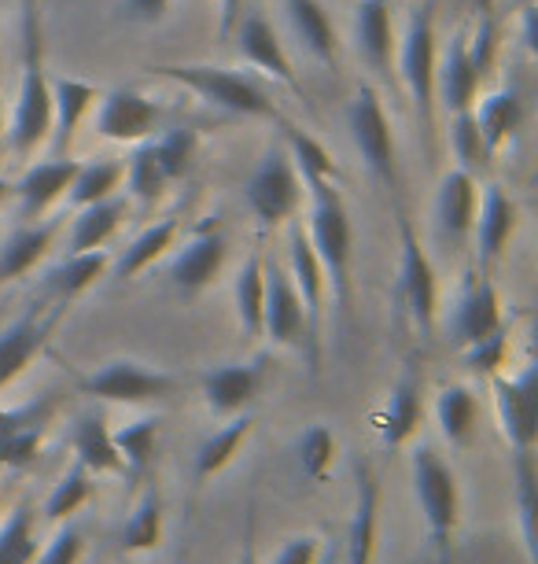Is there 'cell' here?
Returning a JSON list of instances; mask_svg holds the SVG:
<instances>
[{
  "instance_id": "6da1fadb",
  "label": "cell",
  "mask_w": 538,
  "mask_h": 564,
  "mask_svg": "<svg viewBox=\"0 0 538 564\" xmlns=\"http://www.w3.org/2000/svg\"><path fill=\"white\" fill-rule=\"evenodd\" d=\"M310 188V229L306 237L314 243L325 281L332 289L336 303V322L340 328L351 317V254H354V229L351 215L343 207V196L336 188V181H303Z\"/></svg>"
},
{
  "instance_id": "7a4b0ae2",
  "label": "cell",
  "mask_w": 538,
  "mask_h": 564,
  "mask_svg": "<svg viewBox=\"0 0 538 564\" xmlns=\"http://www.w3.org/2000/svg\"><path fill=\"white\" fill-rule=\"evenodd\" d=\"M23 30H26V45H23V82H19V97H15V115L12 126H8V148L26 159L34 155L41 144L48 141L52 130V82L45 74V48H41V26H37V12L26 0V15H23Z\"/></svg>"
},
{
  "instance_id": "3957f363",
  "label": "cell",
  "mask_w": 538,
  "mask_h": 564,
  "mask_svg": "<svg viewBox=\"0 0 538 564\" xmlns=\"http://www.w3.org/2000/svg\"><path fill=\"white\" fill-rule=\"evenodd\" d=\"M409 476H414V495H417L420 517H425L431 546H436L442 564H450L453 535H458V524H461L458 473L447 465V457H442L436 446L420 443L414 446V454H409Z\"/></svg>"
},
{
  "instance_id": "277c9868",
  "label": "cell",
  "mask_w": 538,
  "mask_h": 564,
  "mask_svg": "<svg viewBox=\"0 0 538 564\" xmlns=\"http://www.w3.org/2000/svg\"><path fill=\"white\" fill-rule=\"evenodd\" d=\"M152 70L177 85H185L196 97H204L207 104H215V108L229 115H244V119H281L266 93L237 70L210 67V63H155Z\"/></svg>"
},
{
  "instance_id": "5b68a950",
  "label": "cell",
  "mask_w": 538,
  "mask_h": 564,
  "mask_svg": "<svg viewBox=\"0 0 538 564\" xmlns=\"http://www.w3.org/2000/svg\"><path fill=\"white\" fill-rule=\"evenodd\" d=\"M182 380L166 369H152L133 358H111L89 377L78 380V391L100 402H119V406H147V402H163L177 395Z\"/></svg>"
},
{
  "instance_id": "8992f818",
  "label": "cell",
  "mask_w": 538,
  "mask_h": 564,
  "mask_svg": "<svg viewBox=\"0 0 538 564\" xmlns=\"http://www.w3.org/2000/svg\"><path fill=\"white\" fill-rule=\"evenodd\" d=\"M436 8L420 4L414 19H409L406 41H403V56H398V67H403V82L409 89V100L417 108V119L425 126L428 137H436V63H439V48H436Z\"/></svg>"
},
{
  "instance_id": "52a82bcc",
  "label": "cell",
  "mask_w": 538,
  "mask_h": 564,
  "mask_svg": "<svg viewBox=\"0 0 538 564\" xmlns=\"http://www.w3.org/2000/svg\"><path fill=\"white\" fill-rule=\"evenodd\" d=\"M398 237H403V262H398V311L409 317V325L420 336L436 333V317H439V281H436V265H431L428 251L420 248V237L414 229V221L406 215L398 218Z\"/></svg>"
},
{
  "instance_id": "ba28073f",
  "label": "cell",
  "mask_w": 538,
  "mask_h": 564,
  "mask_svg": "<svg viewBox=\"0 0 538 564\" xmlns=\"http://www.w3.org/2000/svg\"><path fill=\"white\" fill-rule=\"evenodd\" d=\"M303 204V177L295 170L288 148L270 144L259 170L248 181V207L259 218L262 229H277L281 221L295 218Z\"/></svg>"
},
{
  "instance_id": "9c48e42d",
  "label": "cell",
  "mask_w": 538,
  "mask_h": 564,
  "mask_svg": "<svg viewBox=\"0 0 538 564\" xmlns=\"http://www.w3.org/2000/svg\"><path fill=\"white\" fill-rule=\"evenodd\" d=\"M347 126H351V141L362 152L365 166L373 170L376 181H384L387 188H398V148L392 119L384 111V100L373 85H362L347 111Z\"/></svg>"
},
{
  "instance_id": "30bf717a",
  "label": "cell",
  "mask_w": 538,
  "mask_h": 564,
  "mask_svg": "<svg viewBox=\"0 0 538 564\" xmlns=\"http://www.w3.org/2000/svg\"><path fill=\"white\" fill-rule=\"evenodd\" d=\"M288 276L303 300V314H306V366L310 372L321 369V328H325V292H329V281H325V270L314 254V243L306 237V229L299 221H292L288 229Z\"/></svg>"
},
{
  "instance_id": "8fae6325",
  "label": "cell",
  "mask_w": 538,
  "mask_h": 564,
  "mask_svg": "<svg viewBox=\"0 0 538 564\" xmlns=\"http://www.w3.org/2000/svg\"><path fill=\"white\" fill-rule=\"evenodd\" d=\"M67 311H70V303H59V300L34 303L15 325H8L4 333H0V391L12 388L30 369V361L48 347V336L56 333V325L67 317Z\"/></svg>"
},
{
  "instance_id": "7c38bea8",
  "label": "cell",
  "mask_w": 538,
  "mask_h": 564,
  "mask_svg": "<svg viewBox=\"0 0 538 564\" xmlns=\"http://www.w3.org/2000/svg\"><path fill=\"white\" fill-rule=\"evenodd\" d=\"M494 410L513 451H535L538 446V369L527 366L520 377H491Z\"/></svg>"
},
{
  "instance_id": "4fadbf2b",
  "label": "cell",
  "mask_w": 538,
  "mask_h": 564,
  "mask_svg": "<svg viewBox=\"0 0 538 564\" xmlns=\"http://www.w3.org/2000/svg\"><path fill=\"white\" fill-rule=\"evenodd\" d=\"M266 300H262V336L270 339L273 347H295L306 350V314H303V300L295 292L288 265L281 262H266Z\"/></svg>"
},
{
  "instance_id": "5bb4252c",
  "label": "cell",
  "mask_w": 538,
  "mask_h": 564,
  "mask_svg": "<svg viewBox=\"0 0 538 564\" xmlns=\"http://www.w3.org/2000/svg\"><path fill=\"white\" fill-rule=\"evenodd\" d=\"M160 119L163 111L152 97H144L136 89H111L100 97L97 133L114 144H136L160 130Z\"/></svg>"
},
{
  "instance_id": "9a60e30c",
  "label": "cell",
  "mask_w": 538,
  "mask_h": 564,
  "mask_svg": "<svg viewBox=\"0 0 538 564\" xmlns=\"http://www.w3.org/2000/svg\"><path fill=\"white\" fill-rule=\"evenodd\" d=\"M420 421H425V377H420L417 366H406L384 410L376 413V435L387 451H398L417 435Z\"/></svg>"
},
{
  "instance_id": "2e32d148",
  "label": "cell",
  "mask_w": 538,
  "mask_h": 564,
  "mask_svg": "<svg viewBox=\"0 0 538 564\" xmlns=\"http://www.w3.org/2000/svg\"><path fill=\"white\" fill-rule=\"evenodd\" d=\"M262 380H266V361H233L218 366L204 377V402L215 417H237L259 399Z\"/></svg>"
},
{
  "instance_id": "e0dca14e",
  "label": "cell",
  "mask_w": 538,
  "mask_h": 564,
  "mask_svg": "<svg viewBox=\"0 0 538 564\" xmlns=\"http://www.w3.org/2000/svg\"><path fill=\"white\" fill-rule=\"evenodd\" d=\"M380 539V484L365 462L354 465V513L343 542V564H373Z\"/></svg>"
},
{
  "instance_id": "ac0fdd59",
  "label": "cell",
  "mask_w": 538,
  "mask_h": 564,
  "mask_svg": "<svg viewBox=\"0 0 538 564\" xmlns=\"http://www.w3.org/2000/svg\"><path fill=\"white\" fill-rule=\"evenodd\" d=\"M498 325H505L498 289H494V281L487 276V270H480L476 281H469V289H465V295H461L458 311H453L450 344L465 350L472 344H480L483 336H491Z\"/></svg>"
},
{
  "instance_id": "d6986e66",
  "label": "cell",
  "mask_w": 538,
  "mask_h": 564,
  "mask_svg": "<svg viewBox=\"0 0 538 564\" xmlns=\"http://www.w3.org/2000/svg\"><path fill=\"white\" fill-rule=\"evenodd\" d=\"M226 251H229L226 237H221L218 229L196 232V237L188 240L171 262V281H174L177 295L193 300V295L210 289V284H215V276L221 273V265H226Z\"/></svg>"
},
{
  "instance_id": "ffe728a7",
  "label": "cell",
  "mask_w": 538,
  "mask_h": 564,
  "mask_svg": "<svg viewBox=\"0 0 538 564\" xmlns=\"http://www.w3.org/2000/svg\"><path fill=\"white\" fill-rule=\"evenodd\" d=\"M233 37H237V52L251 67H259L262 74H270L273 82L299 93V78H295V70H292V59H288V52H284L281 37L273 34V26L266 23V15H259V12L240 15L233 26Z\"/></svg>"
},
{
  "instance_id": "44dd1931",
  "label": "cell",
  "mask_w": 538,
  "mask_h": 564,
  "mask_svg": "<svg viewBox=\"0 0 538 564\" xmlns=\"http://www.w3.org/2000/svg\"><path fill=\"white\" fill-rule=\"evenodd\" d=\"M480 82H483V74L469 52V34L458 30V34L450 37V48H447V56H442V63H436V97H442V108L450 115L469 111L472 104H476Z\"/></svg>"
},
{
  "instance_id": "7402d4cb",
  "label": "cell",
  "mask_w": 538,
  "mask_h": 564,
  "mask_svg": "<svg viewBox=\"0 0 538 564\" xmlns=\"http://www.w3.org/2000/svg\"><path fill=\"white\" fill-rule=\"evenodd\" d=\"M100 100L97 85L78 82V78H56L52 82V130H48V152L52 159H63L70 152V141L78 133L81 119L92 111V104Z\"/></svg>"
},
{
  "instance_id": "603a6c76",
  "label": "cell",
  "mask_w": 538,
  "mask_h": 564,
  "mask_svg": "<svg viewBox=\"0 0 538 564\" xmlns=\"http://www.w3.org/2000/svg\"><path fill=\"white\" fill-rule=\"evenodd\" d=\"M476 204H480V188L476 177L465 174V170H450L439 181L436 193V229L439 237H447L453 243H465L472 232V221H476Z\"/></svg>"
},
{
  "instance_id": "cb8c5ba5",
  "label": "cell",
  "mask_w": 538,
  "mask_h": 564,
  "mask_svg": "<svg viewBox=\"0 0 538 564\" xmlns=\"http://www.w3.org/2000/svg\"><path fill=\"white\" fill-rule=\"evenodd\" d=\"M74 174H78V159H70V155L48 159V163L30 166L26 174H23V181L15 185V193H19V218H23V221H37L52 204H56L59 196H67Z\"/></svg>"
},
{
  "instance_id": "d4e9b609",
  "label": "cell",
  "mask_w": 538,
  "mask_h": 564,
  "mask_svg": "<svg viewBox=\"0 0 538 564\" xmlns=\"http://www.w3.org/2000/svg\"><path fill=\"white\" fill-rule=\"evenodd\" d=\"M472 229H476V243H480V270H491V262L509 248L516 232V204L502 193V185L483 188Z\"/></svg>"
},
{
  "instance_id": "484cf974",
  "label": "cell",
  "mask_w": 538,
  "mask_h": 564,
  "mask_svg": "<svg viewBox=\"0 0 538 564\" xmlns=\"http://www.w3.org/2000/svg\"><path fill=\"white\" fill-rule=\"evenodd\" d=\"M354 37H358V48H362L369 67L376 74H392V59H395L392 0H358Z\"/></svg>"
},
{
  "instance_id": "4316f807",
  "label": "cell",
  "mask_w": 538,
  "mask_h": 564,
  "mask_svg": "<svg viewBox=\"0 0 538 564\" xmlns=\"http://www.w3.org/2000/svg\"><path fill=\"white\" fill-rule=\"evenodd\" d=\"M70 446H74V462L86 465L92 476H125L119 446H114L108 417H103L100 410L97 413H81V417L74 421Z\"/></svg>"
},
{
  "instance_id": "83f0119b",
  "label": "cell",
  "mask_w": 538,
  "mask_h": 564,
  "mask_svg": "<svg viewBox=\"0 0 538 564\" xmlns=\"http://www.w3.org/2000/svg\"><path fill=\"white\" fill-rule=\"evenodd\" d=\"M108 270H111V254L103 251V248L67 254V259L56 262V265H52V270L45 273V300L74 303L81 292H89L92 284H97Z\"/></svg>"
},
{
  "instance_id": "f1b7e54d",
  "label": "cell",
  "mask_w": 538,
  "mask_h": 564,
  "mask_svg": "<svg viewBox=\"0 0 538 564\" xmlns=\"http://www.w3.org/2000/svg\"><path fill=\"white\" fill-rule=\"evenodd\" d=\"M56 229L59 221H26V226H19L12 237L0 243V284L19 281V276L34 270L48 254L52 240H56Z\"/></svg>"
},
{
  "instance_id": "f546056e",
  "label": "cell",
  "mask_w": 538,
  "mask_h": 564,
  "mask_svg": "<svg viewBox=\"0 0 538 564\" xmlns=\"http://www.w3.org/2000/svg\"><path fill=\"white\" fill-rule=\"evenodd\" d=\"M476 421H480V399L476 391L465 384H450L436 395V424L453 451H465L476 435Z\"/></svg>"
},
{
  "instance_id": "4dcf8cb0",
  "label": "cell",
  "mask_w": 538,
  "mask_h": 564,
  "mask_svg": "<svg viewBox=\"0 0 538 564\" xmlns=\"http://www.w3.org/2000/svg\"><path fill=\"white\" fill-rule=\"evenodd\" d=\"M251 432H255V417L244 410V413H237V417H229L226 429L207 435V440L199 443V451H196V473H193L196 484L204 487L207 480H215L221 468H226L240 454V446L248 443Z\"/></svg>"
},
{
  "instance_id": "1f68e13d",
  "label": "cell",
  "mask_w": 538,
  "mask_h": 564,
  "mask_svg": "<svg viewBox=\"0 0 538 564\" xmlns=\"http://www.w3.org/2000/svg\"><path fill=\"white\" fill-rule=\"evenodd\" d=\"M284 12H288L295 37L303 41V48L314 59L336 63V26L321 0H284Z\"/></svg>"
},
{
  "instance_id": "d6a6232c",
  "label": "cell",
  "mask_w": 538,
  "mask_h": 564,
  "mask_svg": "<svg viewBox=\"0 0 538 564\" xmlns=\"http://www.w3.org/2000/svg\"><path fill=\"white\" fill-rule=\"evenodd\" d=\"M125 210L130 207H125V199H119V196L78 207V218H74V226H70V254L103 248L125 221Z\"/></svg>"
},
{
  "instance_id": "836d02e7",
  "label": "cell",
  "mask_w": 538,
  "mask_h": 564,
  "mask_svg": "<svg viewBox=\"0 0 538 564\" xmlns=\"http://www.w3.org/2000/svg\"><path fill=\"white\" fill-rule=\"evenodd\" d=\"M472 115H476V126H480L483 141H487V148H491V155H498L502 148L509 144V137L520 130L524 100L516 89H498V93H491L480 108H472Z\"/></svg>"
},
{
  "instance_id": "e575fe53",
  "label": "cell",
  "mask_w": 538,
  "mask_h": 564,
  "mask_svg": "<svg viewBox=\"0 0 538 564\" xmlns=\"http://www.w3.org/2000/svg\"><path fill=\"white\" fill-rule=\"evenodd\" d=\"M177 232H182V221L177 218H163V221H155V226H147L144 232H136L130 240V248L122 251V259L114 262V276H119V281H133L136 273L155 265V259H163L177 243Z\"/></svg>"
},
{
  "instance_id": "d590c367",
  "label": "cell",
  "mask_w": 538,
  "mask_h": 564,
  "mask_svg": "<svg viewBox=\"0 0 538 564\" xmlns=\"http://www.w3.org/2000/svg\"><path fill=\"white\" fill-rule=\"evenodd\" d=\"M266 259H262V251L255 248L248 254L244 270L237 273V322H240V333L248 339L262 336V300H266Z\"/></svg>"
},
{
  "instance_id": "8d00e7d4",
  "label": "cell",
  "mask_w": 538,
  "mask_h": 564,
  "mask_svg": "<svg viewBox=\"0 0 538 564\" xmlns=\"http://www.w3.org/2000/svg\"><path fill=\"white\" fill-rule=\"evenodd\" d=\"M163 495H160V487L155 484H147L144 487V495H141V502L133 506V513L130 520H125V528H122V550L125 553H147V550H155L163 542Z\"/></svg>"
},
{
  "instance_id": "74e56055",
  "label": "cell",
  "mask_w": 538,
  "mask_h": 564,
  "mask_svg": "<svg viewBox=\"0 0 538 564\" xmlns=\"http://www.w3.org/2000/svg\"><path fill=\"white\" fill-rule=\"evenodd\" d=\"M114 446H119V457L130 476H144L155 462V451H160V435H163V417H141L125 429L111 432Z\"/></svg>"
},
{
  "instance_id": "f35d334b",
  "label": "cell",
  "mask_w": 538,
  "mask_h": 564,
  "mask_svg": "<svg viewBox=\"0 0 538 564\" xmlns=\"http://www.w3.org/2000/svg\"><path fill=\"white\" fill-rule=\"evenodd\" d=\"M41 553L34 506L19 502L0 524V564H34Z\"/></svg>"
},
{
  "instance_id": "ab89813d",
  "label": "cell",
  "mask_w": 538,
  "mask_h": 564,
  "mask_svg": "<svg viewBox=\"0 0 538 564\" xmlns=\"http://www.w3.org/2000/svg\"><path fill=\"white\" fill-rule=\"evenodd\" d=\"M92 480H97V476H92L86 465L74 462L67 473L59 476V484L48 491V498H45V509H41L45 520H52V524H63V520H70L92 498V487H97Z\"/></svg>"
},
{
  "instance_id": "60d3db41",
  "label": "cell",
  "mask_w": 538,
  "mask_h": 564,
  "mask_svg": "<svg viewBox=\"0 0 538 564\" xmlns=\"http://www.w3.org/2000/svg\"><path fill=\"white\" fill-rule=\"evenodd\" d=\"M281 126H284V148H288L292 163L299 170L303 181H340V166L332 163V155L325 152L321 141H314L310 133L292 122H281Z\"/></svg>"
},
{
  "instance_id": "b9f144b4",
  "label": "cell",
  "mask_w": 538,
  "mask_h": 564,
  "mask_svg": "<svg viewBox=\"0 0 538 564\" xmlns=\"http://www.w3.org/2000/svg\"><path fill=\"white\" fill-rule=\"evenodd\" d=\"M125 188H130V196L136 199L141 207H155L166 193V185H171V177H166V170L160 166V159H155L152 144H141L136 152L130 155V166H125Z\"/></svg>"
},
{
  "instance_id": "7bdbcfd3",
  "label": "cell",
  "mask_w": 538,
  "mask_h": 564,
  "mask_svg": "<svg viewBox=\"0 0 538 564\" xmlns=\"http://www.w3.org/2000/svg\"><path fill=\"white\" fill-rule=\"evenodd\" d=\"M125 177V163H78V174L70 181V204L74 207H89V204H100V199H108L119 193Z\"/></svg>"
},
{
  "instance_id": "ee69618b",
  "label": "cell",
  "mask_w": 538,
  "mask_h": 564,
  "mask_svg": "<svg viewBox=\"0 0 538 564\" xmlns=\"http://www.w3.org/2000/svg\"><path fill=\"white\" fill-rule=\"evenodd\" d=\"M513 484H516V513H520L524 550L527 561L535 564V484H538L535 451H513Z\"/></svg>"
},
{
  "instance_id": "f6af8a7d",
  "label": "cell",
  "mask_w": 538,
  "mask_h": 564,
  "mask_svg": "<svg viewBox=\"0 0 538 564\" xmlns=\"http://www.w3.org/2000/svg\"><path fill=\"white\" fill-rule=\"evenodd\" d=\"M450 144H453V155L461 159V170L465 174H487L491 170V148L487 141H483V133H480V126H476V115L469 111H458L453 115V122H450Z\"/></svg>"
},
{
  "instance_id": "bcb514c9",
  "label": "cell",
  "mask_w": 538,
  "mask_h": 564,
  "mask_svg": "<svg viewBox=\"0 0 538 564\" xmlns=\"http://www.w3.org/2000/svg\"><path fill=\"white\" fill-rule=\"evenodd\" d=\"M295 457H299L303 476H310V480H325V476L332 473V462H336L332 429H325V424H310V429L299 435V443H295Z\"/></svg>"
},
{
  "instance_id": "7dc6e473",
  "label": "cell",
  "mask_w": 538,
  "mask_h": 564,
  "mask_svg": "<svg viewBox=\"0 0 538 564\" xmlns=\"http://www.w3.org/2000/svg\"><path fill=\"white\" fill-rule=\"evenodd\" d=\"M196 148H199V137L196 130H166L160 141H152V152L160 159V166L166 170V177L177 181L193 170V159H196Z\"/></svg>"
},
{
  "instance_id": "c3c4849f",
  "label": "cell",
  "mask_w": 538,
  "mask_h": 564,
  "mask_svg": "<svg viewBox=\"0 0 538 564\" xmlns=\"http://www.w3.org/2000/svg\"><path fill=\"white\" fill-rule=\"evenodd\" d=\"M461 355H465V366L472 372H480V377H494V372H502L505 358H509V322L494 328L491 336H483L480 344L465 347Z\"/></svg>"
},
{
  "instance_id": "681fc988",
  "label": "cell",
  "mask_w": 538,
  "mask_h": 564,
  "mask_svg": "<svg viewBox=\"0 0 538 564\" xmlns=\"http://www.w3.org/2000/svg\"><path fill=\"white\" fill-rule=\"evenodd\" d=\"M45 429L48 424H34V429H23L15 435H8L0 443V468H30L37 462L41 443H45Z\"/></svg>"
},
{
  "instance_id": "f907efd6",
  "label": "cell",
  "mask_w": 538,
  "mask_h": 564,
  "mask_svg": "<svg viewBox=\"0 0 538 564\" xmlns=\"http://www.w3.org/2000/svg\"><path fill=\"white\" fill-rule=\"evenodd\" d=\"M52 413H56V399L52 395L26 402V406H0V443L23 429H34V424H48Z\"/></svg>"
},
{
  "instance_id": "816d5d0a",
  "label": "cell",
  "mask_w": 538,
  "mask_h": 564,
  "mask_svg": "<svg viewBox=\"0 0 538 564\" xmlns=\"http://www.w3.org/2000/svg\"><path fill=\"white\" fill-rule=\"evenodd\" d=\"M81 553H86V531L67 520V528H59L56 535L41 546L34 564H78Z\"/></svg>"
},
{
  "instance_id": "f5cc1de1",
  "label": "cell",
  "mask_w": 538,
  "mask_h": 564,
  "mask_svg": "<svg viewBox=\"0 0 538 564\" xmlns=\"http://www.w3.org/2000/svg\"><path fill=\"white\" fill-rule=\"evenodd\" d=\"M321 542L325 539H318V535H295V539L284 542L281 553L270 564H314L321 553Z\"/></svg>"
},
{
  "instance_id": "db71d44e",
  "label": "cell",
  "mask_w": 538,
  "mask_h": 564,
  "mask_svg": "<svg viewBox=\"0 0 538 564\" xmlns=\"http://www.w3.org/2000/svg\"><path fill=\"white\" fill-rule=\"evenodd\" d=\"M171 0H122V15L133 23H160Z\"/></svg>"
},
{
  "instance_id": "11a10c76",
  "label": "cell",
  "mask_w": 538,
  "mask_h": 564,
  "mask_svg": "<svg viewBox=\"0 0 538 564\" xmlns=\"http://www.w3.org/2000/svg\"><path fill=\"white\" fill-rule=\"evenodd\" d=\"M218 4H221V37H229V34H233V26H237V19L244 15L248 0H218Z\"/></svg>"
},
{
  "instance_id": "9f6ffc18",
  "label": "cell",
  "mask_w": 538,
  "mask_h": 564,
  "mask_svg": "<svg viewBox=\"0 0 538 564\" xmlns=\"http://www.w3.org/2000/svg\"><path fill=\"white\" fill-rule=\"evenodd\" d=\"M237 564H259V553H255V520H248V535H244V553H240Z\"/></svg>"
},
{
  "instance_id": "6f0895ef",
  "label": "cell",
  "mask_w": 538,
  "mask_h": 564,
  "mask_svg": "<svg viewBox=\"0 0 538 564\" xmlns=\"http://www.w3.org/2000/svg\"><path fill=\"white\" fill-rule=\"evenodd\" d=\"M343 561V542H321V553L314 564H340Z\"/></svg>"
},
{
  "instance_id": "680465c9",
  "label": "cell",
  "mask_w": 538,
  "mask_h": 564,
  "mask_svg": "<svg viewBox=\"0 0 538 564\" xmlns=\"http://www.w3.org/2000/svg\"><path fill=\"white\" fill-rule=\"evenodd\" d=\"M0 144H4V104H0Z\"/></svg>"
},
{
  "instance_id": "91938a15",
  "label": "cell",
  "mask_w": 538,
  "mask_h": 564,
  "mask_svg": "<svg viewBox=\"0 0 538 564\" xmlns=\"http://www.w3.org/2000/svg\"><path fill=\"white\" fill-rule=\"evenodd\" d=\"M8 199V181H0V204Z\"/></svg>"
},
{
  "instance_id": "94428289",
  "label": "cell",
  "mask_w": 538,
  "mask_h": 564,
  "mask_svg": "<svg viewBox=\"0 0 538 564\" xmlns=\"http://www.w3.org/2000/svg\"><path fill=\"white\" fill-rule=\"evenodd\" d=\"M340 564H343V561H340Z\"/></svg>"
}]
</instances>
